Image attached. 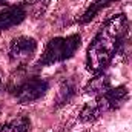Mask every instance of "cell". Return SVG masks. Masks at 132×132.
<instances>
[{"instance_id": "3957f363", "label": "cell", "mask_w": 132, "mask_h": 132, "mask_svg": "<svg viewBox=\"0 0 132 132\" xmlns=\"http://www.w3.org/2000/svg\"><path fill=\"white\" fill-rule=\"evenodd\" d=\"M48 88L49 85L43 78H28V80L19 81L11 89L20 103L26 104V103H32L35 100L42 98L48 92Z\"/></svg>"}, {"instance_id": "30bf717a", "label": "cell", "mask_w": 132, "mask_h": 132, "mask_svg": "<svg viewBox=\"0 0 132 132\" xmlns=\"http://www.w3.org/2000/svg\"><path fill=\"white\" fill-rule=\"evenodd\" d=\"M100 114H101V111L98 109V106H97V103H88L85 108H83V111L80 112V118L83 120V121H92V120H95V118H98Z\"/></svg>"}, {"instance_id": "9c48e42d", "label": "cell", "mask_w": 132, "mask_h": 132, "mask_svg": "<svg viewBox=\"0 0 132 132\" xmlns=\"http://www.w3.org/2000/svg\"><path fill=\"white\" fill-rule=\"evenodd\" d=\"M111 86H109V78L108 77H95V78H92L91 80V83L86 86V92H91V94H103L106 89H109Z\"/></svg>"}, {"instance_id": "8992f818", "label": "cell", "mask_w": 132, "mask_h": 132, "mask_svg": "<svg viewBox=\"0 0 132 132\" xmlns=\"http://www.w3.org/2000/svg\"><path fill=\"white\" fill-rule=\"evenodd\" d=\"M26 17V11L23 6H9L0 12V31H6L12 26L22 23Z\"/></svg>"}, {"instance_id": "277c9868", "label": "cell", "mask_w": 132, "mask_h": 132, "mask_svg": "<svg viewBox=\"0 0 132 132\" xmlns=\"http://www.w3.org/2000/svg\"><path fill=\"white\" fill-rule=\"evenodd\" d=\"M37 49V42L29 37H19L14 38L9 46V57L12 62L25 63L34 55Z\"/></svg>"}, {"instance_id": "5b68a950", "label": "cell", "mask_w": 132, "mask_h": 132, "mask_svg": "<svg viewBox=\"0 0 132 132\" xmlns=\"http://www.w3.org/2000/svg\"><path fill=\"white\" fill-rule=\"evenodd\" d=\"M128 98V89L125 86H117V88H109L103 94H100L97 98V106L101 112L104 111H112L120 108Z\"/></svg>"}, {"instance_id": "ba28073f", "label": "cell", "mask_w": 132, "mask_h": 132, "mask_svg": "<svg viewBox=\"0 0 132 132\" xmlns=\"http://www.w3.org/2000/svg\"><path fill=\"white\" fill-rule=\"evenodd\" d=\"M114 2H117V0H95V2L86 9V12L81 15V19L78 20V23H88V22H91L101 9L108 8V6H109L111 3H114Z\"/></svg>"}, {"instance_id": "7a4b0ae2", "label": "cell", "mask_w": 132, "mask_h": 132, "mask_svg": "<svg viewBox=\"0 0 132 132\" xmlns=\"http://www.w3.org/2000/svg\"><path fill=\"white\" fill-rule=\"evenodd\" d=\"M80 40H81V37L78 34L52 38L46 45L45 52H43L42 59L38 60L37 66L52 65V63H57V62H63L66 59H71L75 54V51L80 48V43H81Z\"/></svg>"}, {"instance_id": "8fae6325", "label": "cell", "mask_w": 132, "mask_h": 132, "mask_svg": "<svg viewBox=\"0 0 132 132\" xmlns=\"http://www.w3.org/2000/svg\"><path fill=\"white\" fill-rule=\"evenodd\" d=\"M74 91H75V88H74L71 83H65V85L60 88V92H59V104L66 103L68 100L74 95Z\"/></svg>"}, {"instance_id": "7c38bea8", "label": "cell", "mask_w": 132, "mask_h": 132, "mask_svg": "<svg viewBox=\"0 0 132 132\" xmlns=\"http://www.w3.org/2000/svg\"><path fill=\"white\" fill-rule=\"evenodd\" d=\"M28 2H34V0H0V5H12V6H15V3H17V6H20V3H28Z\"/></svg>"}, {"instance_id": "6da1fadb", "label": "cell", "mask_w": 132, "mask_h": 132, "mask_svg": "<svg viewBox=\"0 0 132 132\" xmlns=\"http://www.w3.org/2000/svg\"><path fill=\"white\" fill-rule=\"evenodd\" d=\"M126 31L128 20L123 14L112 15L103 23L86 52V66L91 72L98 74L111 63L121 45Z\"/></svg>"}, {"instance_id": "52a82bcc", "label": "cell", "mask_w": 132, "mask_h": 132, "mask_svg": "<svg viewBox=\"0 0 132 132\" xmlns=\"http://www.w3.org/2000/svg\"><path fill=\"white\" fill-rule=\"evenodd\" d=\"M31 129V121L26 117H19L0 126V132H28Z\"/></svg>"}]
</instances>
